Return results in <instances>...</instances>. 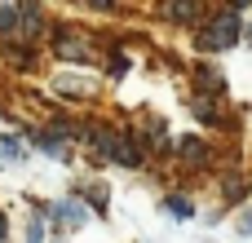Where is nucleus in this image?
<instances>
[{"label":"nucleus","mask_w":252,"mask_h":243,"mask_svg":"<svg viewBox=\"0 0 252 243\" xmlns=\"http://www.w3.org/2000/svg\"><path fill=\"white\" fill-rule=\"evenodd\" d=\"M239 35H244V18H239V9H226V13H217L213 22H204V31H199V49L221 53V49L239 44Z\"/></svg>","instance_id":"f257e3e1"},{"label":"nucleus","mask_w":252,"mask_h":243,"mask_svg":"<svg viewBox=\"0 0 252 243\" xmlns=\"http://www.w3.org/2000/svg\"><path fill=\"white\" fill-rule=\"evenodd\" d=\"M89 142H93V151H97L102 159H111V164H120V168H137V164H142V151H137L124 133L97 128V133H89Z\"/></svg>","instance_id":"f03ea898"},{"label":"nucleus","mask_w":252,"mask_h":243,"mask_svg":"<svg viewBox=\"0 0 252 243\" xmlns=\"http://www.w3.org/2000/svg\"><path fill=\"white\" fill-rule=\"evenodd\" d=\"M58 53H66L71 62H89V58H93V49L80 44V40H71V35H58Z\"/></svg>","instance_id":"7ed1b4c3"},{"label":"nucleus","mask_w":252,"mask_h":243,"mask_svg":"<svg viewBox=\"0 0 252 243\" xmlns=\"http://www.w3.org/2000/svg\"><path fill=\"white\" fill-rule=\"evenodd\" d=\"M53 217H58L62 226H84V208H80V204H71V199L53 204Z\"/></svg>","instance_id":"20e7f679"},{"label":"nucleus","mask_w":252,"mask_h":243,"mask_svg":"<svg viewBox=\"0 0 252 243\" xmlns=\"http://www.w3.org/2000/svg\"><path fill=\"white\" fill-rule=\"evenodd\" d=\"M177 155H182V159H186V164L195 168V164H199V159H204L208 151H204V142H199V137H186V142L177 146Z\"/></svg>","instance_id":"39448f33"},{"label":"nucleus","mask_w":252,"mask_h":243,"mask_svg":"<svg viewBox=\"0 0 252 243\" xmlns=\"http://www.w3.org/2000/svg\"><path fill=\"white\" fill-rule=\"evenodd\" d=\"M40 142V151H49V155H66V142L58 137V133H44V137H35Z\"/></svg>","instance_id":"423d86ee"},{"label":"nucleus","mask_w":252,"mask_h":243,"mask_svg":"<svg viewBox=\"0 0 252 243\" xmlns=\"http://www.w3.org/2000/svg\"><path fill=\"white\" fill-rule=\"evenodd\" d=\"M0 155H4V159H22V155H27V146H22L18 137H0Z\"/></svg>","instance_id":"0eeeda50"},{"label":"nucleus","mask_w":252,"mask_h":243,"mask_svg":"<svg viewBox=\"0 0 252 243\" xmlns=\"http://www.w3.org/2000/svg\"><path fill=\"white\" fill-rule=\"evenodd\" d=\"M164 213H173V217H190L195 208H190V204H186L182 195H173V199H164Z\"/></svg>","instance_id":"6e6552de"},{"label":"nucleus","mask_w":252,"mask_h":243,"mask_svg":"<svg viewBox=\"0 0 252 243\" xmlns=\"http://www.w3.org/2000/svg\"><path fill=\"white\" fill-rule=\"evenodd\" d=\"M168 18H199V4H168Z\"/></svg>","instance_id":"1a4fd4ad"},{"label":"nucleus","mask_w":252,"mask_h":243,"mask_svg":"<svg viewBox=\"0 0 252 243\" xmlns=\"http://www.w3.org/2000/svg\"><path fill=\"white\" fill-rule=\"evenodd\" d=\"M195 115H199V120H208V124H221V115H217V106H213V102H195Z\"/></svg>","instance_id":"9d476101"},{"label":"nucleus","mask_w":252,"mask_h":243,"mask_svg":"<svg viewBox=\"0 0 252 243\" xmlns=\"http://www.w3.org/2000/svg\"><path fill=\"white\" fill-rule=\"evenodd\" d=\"M44 235H40V221H31V230H27V243H40Z\"/></svg>","instance_id":"9b49d317"},{"label":"nucleus","mask_w":252,"mask_h":243,"mask_svg":"<svg viewBox=\"0 0 252 243\" xmlns=\"http://www.w3.org/2000/svg\"><path fill=\"white\" fill-rule=\"evenodd\" d=\"M4 230H9V221H4V213H0V243H4Z\"/></svg>","instance_id":"f8f14e48"},{"label":"nucleus","mask_w":252,"mask_h":243,"mask_svg":"<svg viewBox=\"0 0 252 243\" xmlns=\"http://www.w3.org/2000/svg\"><path fill=\"white\" fill-rule=\"evenodd\" d=\"M244 230H252V213H248V217H244Z\"/></svg>","instance_id":"ddd939ff"}]
</instances>
